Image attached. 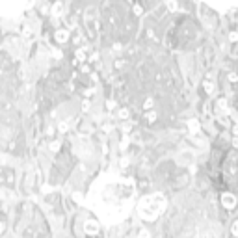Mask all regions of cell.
Segmentation results:
<instances>
[{"label":"cell","instance_id":"obj_2","mask_svg":"<svg viewBox=\"0 0 238 238\" xmlns=\"http://www.w3.org/2000/svg\"><path fill=\"white\" fill-rule=\"evenodd\" d=\"M212 7H218V9H229V7H235L238 6V0H201Z\"/></svg>","mask_w":238,"mask_h":238},{"label":"cell","instance_id":"obj_6","mask_svg":"<svg viewBox=\"0 0 238 238\" xmlns=\"http://www.w3.org/2000/svg\"><path fill=\"white\" fill-rule=\"evenodd\" d=\"M238 39V34L236 32H233V34H231V41H236Z\"/></svg>","mask_w":238,"mask_h":238},{"label":"cell","instance_id":"obj_4","mask_svg":"<svg viewBox=\"0 0 238 238\" xmlns=\"http://www.w3.org/2000/svg\"><path fill=\"white\" fill-rule=\"evenodd\" d=\"M233 235H235V236H238V222L233 225Z\"/></svg>","mask_w":238,"mask_h":238},{"label":"cell","instance_id":"obj_3","mask_svg":"<svg viewBox=\"0 0 238 238\" xmlns=\"http://www.w3.org/2000/svg\"><path fill=\"white\" fill-rule=\"evenodd\" d=\"M222 199H223V205H225L227 209H233V207H235V197H233L231 194H225Z\"/></svg>","mask_w":238,"mask_h":238},{"label":"cell","instance_id":"obj_1","mask_svg":"<svg viewBox=\"0 0 238 238\" xmlns=\"http://www.w3.org/2000/svg\"><path fill=\"white\" fill-rule=\"evenodd\" d=\"M28 0H0V15H9L22 6H26Z\"/></svg>","mask_w":238,"mask_h":238},{"label":"cell","instance_id":"obj_7","mask_svg":"<svg viewBox=\"0 0 238 238\" xmlns=\"http://www.w3.org/2000/svg\"><path fill=\"white\" fill-rule=\"evenodd\" d=\"M235 147H238V138H235Z\"/></svg>","mask_w":238,"mask_h":238},{"label":"cell","instance_id":"obj_8","mask_svg":"<svg viewBox=\"0 0 238 238\" xmlns=\"http://www.w3.org/2000/svg\"><path fill=\"white\" fill-rule=\"evenodd\" d=\"M235 132H236V134H238V125H236V127H235Z\"/></svg>","mask_w":238,"mask_h":238},{"label":"cell","instance_id":"obj_5","mask_svg":"<svg viewBox=\"0 0 238 238\" xmlns=\"http://www.w3.org/2000/svg\"><path fill=\"white\" fill-rule=\"evenodd\" d=\"M229 78H231V82H236V80H238V76L235 74V73H231V76H229Z\"/></svg>","mask_w":238,"mask_h":238}]
</instances>
